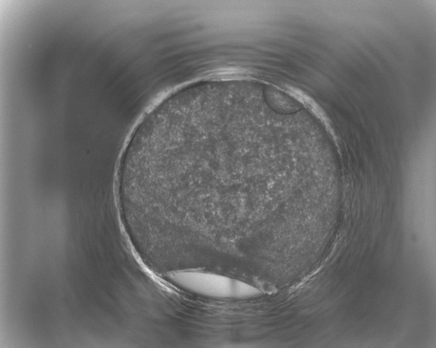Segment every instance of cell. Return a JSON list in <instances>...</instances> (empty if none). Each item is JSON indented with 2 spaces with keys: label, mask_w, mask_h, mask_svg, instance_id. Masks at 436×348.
I'll use <instances>...</instances> for the list:
<instances>
[{
  "label": "cell",
  "mask_w": 436,
  "mask_h": 348,
  "mask_svg": "<svg viewBox=\"0 0 436 348\" xmlns=\"http://www.w3.org/2000/svg\"><path fill=\"white\" fill-rule=\"evenodd\" d=\"M172 277L184 288L208 296L241 298L255 296L261 293L259 289L248 284L215 273L178 272Z\"/></svg>",
  "instance_id": "6da1fadb"
}]
</instances>
